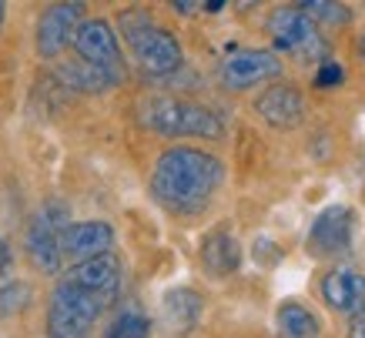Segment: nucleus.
Masks as SVG:
<instances>
[{"mask_svg": "<svg viewBox=\"0 0 365 338\" xmlns=\"http://www.w3.org/2000/svg\"><path fill=\"white\" fill-rule=\"evenodd\" d=\"M225 181V164L198 148H168L151 171V195L175 215H198Z\"/></svg>", "mask_w": 365, "mask_h": 338, "instance_id": "nucleus-1", "label": "nucleus"}, {"mask_svg": "<svg viewBox=\"0 0 365 338\" xmlns=\"http://www.w3.org/2000/svg\"><path fill=\"white\" fill-rule=\"evenodd\" d=\"M121 34L144 74L165 77V74H175L181 67V44H178V37L168 27L155 24V17L148 11H124Z\"/></svg>", "mask_w": 365, "mask_h": 338, "instance_id": "nucleus-2", "label": "nucleus"}, {"mask_svg": "<svg viewBox=\"0 0 365 338\" xmlns=\"http://www.w3.org/2000/svg\"><path fill=\"white\" fill-rule=\"evenodd\" d=\"M144 128L165 134V138H222V121L218 114L201 104L191 101H178V98H151L141 108Z\"/></svg>", "mask_w": 365, "mask_h": 338, "instance_id": "nucleus-3", "label": "nucleus"}, {"mask_svg": "<svg viewBox=\"0 0 365 338\" xmlns=\"http://www.w3.org/2000/svg\"><path fill=\"white\" fill-rule=\"evenodd\" d=\"M104 302L81 292L71 282H57L47 302V338H88L104 312Z\"/></svg>", "mask_w": 365, "mask_h": 338, "instance_id": "nucleus-4", "label": "nucleus"}, {"mask_svg": "<svg viewBox=\"0 0 365 338\" xmlns=\"http://www.w3.org/2000/svg\"><path fill=\"white\" fill-rule=\"evenodd\" d=\"M71 225V211L61 201H47L31 218L27 228V255L44 275H57L64 262V231Z\"/></svg>", "mask_w": 365, "mask_h": 338, "instance_id": "nucleus-5", "label": "nucleus"}, {"mask_svg": "<svg viewBox=\"0 0 365 338\" xmlns=\"http://www.w3.org/2000/svg\"><path fill=\"white\" fill-rule=\"evenodd\" d=\"M74 51L84 64L98 67L111 77L114 84L124 81V57H121V44H118V34L111 31V24L101 21V17H91V21H81L78 34H74Z\"/></svg>", "mask_w": 365, "mask_h": 338, "instance_id": "nucleus-6", "label": "nucleus"}, {"mask_svg": "<svg viewBox=\"0 0 365 338\" xmlns=\"http://www.w3.org/2000/svg\"><path fill=\"white\" fill-rule=\"evenodd\" d=\"M268 34H272V44L275 51H288V54L299 57H315L322 51V37L315 31V21L302 7H278L268 17Z\"/></svg>", "mask_w": 365, "mask_h": 338, "instance_id": "nucleus-7", "label": "nucleus"}, {"mask_svg": "<svg viewBox=\"0 0 365 338\" xmlns=\"http://www.w3.org/2000/svg\"><path fill=\"white\" fill-rule=\"evenodd\" d=\"M81 21H84V7L81 4H54L41 14L37 24V54L54 61L64 47L74 44V34H78Z\"/></svg>", "mask_w": 365, "mask_h": 338, "instance_id": "nucleus-8", "label": "nucleus"}, {"mask_svg": "<svg viewBox=\"0 0 365 338\" xmlns=\"http://www.w3.org/2000/svg\"><path fill=\"white\" fill-rule=\"evenodd\" d=\"M64 282H71L74 288L94 295V298H101L108 305V302H114V295L121 288V262H118V255L108 251V255H98V258L78 262L64 275Z\"/></svg>", "mask_w": 365, "mask_h": 338, "instance_id": "nucleus-9", "label": "nucleus"}, {"mask_svg": "<svg viewBox=\"0 0 365 338\" xmlns=\"http://www.w3.org/2000/svg\"><path fill=\"white\" fill-rule=\"evenodd\" d=\"M282 74V61L272 51H238L222 64V81L232 91H248Z\"/></svg>", "mask_w": 365, "mask_h": 338, "instance_id": "nucleus-10", "label": "nucleus"}, {"mask_svg": "<svg viewBox=\"0 0 365 338\" xmlns=\"http://www.w3.org/2000/svg\"><path fill=\"white\" fill-rule=\"evenodd\" d=\"M349 245H352V211L345 205L325 208L315 218V225H312V235H309L312 255L332 258V255L349 251Z\"/></svg>", "mask_w": 365, "mask_h": 338, "instance_id": "nucleus-11", "label": "nucleus"}, {"mask_svg": "<svg viewBox=\"0 0 365 338\" xmlns=\"http://www.w3.org/2000/svg\"><path fill=\"white\" fill-rule=\"evenodd\" d=\"M255 111H258V118L265 124L292 131V128H299L305 121V98L292 84H275V88H268L262 98L255 101Z\"/></svg>", "mask_w": 365, "mask_h": 338, "instance_id": "nucleus-12", "label": "nucleus"}, {"mask_svg": "<svg viewBox=\"0 0 365 338\" xmlns=\"http://www.w3.org/2000/svg\"><path fill=\"white\" fill-rule=\"evenodd\" d=\"M114 245V228L108 221H78V225H67L64 231V258H74L78 262H88V258H98V255H108Z\"/></svg>", "mask_w": 365, "mask_h": 338, "instance_id": "nucleus-13", "label": "nucleus"}, {"mask_svg": "<svg viewBox=\"0 0 365 338\" xmlns=\"http://www.w3.org/2000/svg\"><path fill=\"white\" fill-rule=\"evenodd\" d=\"M322 298H325V305L335 308V312H355V308H362L365 278L349 272V268H335V272H329L325 282H322Z\"/></svg>", "mask_w": 365, "mask_h": 338, "instance_id": "nucleus-14", "label": "nucleus"}, {"mask_svg": "<svg viewBox=\"0 0 365 338\" xmlns=\"http://www.w3.org/2000/svg\"><path fill=\"white\" fill-rule=\"evenodd\" d=\"M201 265L208 268L211 275H232L238 265H242V245L235 241L232 231H211V235H205V241H201Z\"/></svg>", "mask_w": 365, "mask_h": 338, "instance_id": "nucleus-15", "label": "nucleus"}, {"mask_svg": "<svg viewBox=\"0 0 365 338\" xmlns=\"http://www.w3.org/2000/svg\"><path fill=\"white\" fill-rule=\"evenodd\" d=\"M201 308H205V302H201V295L191 292V288H175V292L165 295V322L171 328H178V332H185V328L195 325L201 318Z\"/></svg>", "mask_w": 365, "mask_h": 338, "instance_id": "nucleus-16", "label": "nucleus"}, {"mask_svg": "<svg viewBox=\"0 0 365 338\" xmlns=\"http://www.w3.org/2000/svg\"><path fill=\"white\" fill-rule=\"evenodd\" d=\"M278 332L282 338H319V318L299 302H285L278 308Z\"/></svg>", "mask_w": 365, "mask_h": 338, "instance_id": "nucleus-17", "label": "nucleus"}, {"mask_svg": "<svg viewBox=\"0 0 365 338\" xmlns=\"http://www.w3.org/2000/svg\"><path fill=\"white\" fill-rule=\"evenodd\" d=\"M61 81H64L71 91H81V94H101V91L114 88L111 77L104 74V71H98V67L84 64V61L61 67Z\"/></svg>", "mask_w": 365, "mask_h": 338, "instance_id": "nucleus-18", "label": "nucleus"}, {"mask_svg": "<svg viewBox=\"0 0 365 338\" xmlns=\"http://www.w3.org/2000/svg\"><path fill=\"white\" fill-rule=\"evenodd\" d=\"M31 285L21 282V278H0V318L17 315L24 308L31 305Z\"/></svg>", "mask_w": 365, "mask_h": 338, "instance_id": "nucleus-19", "label": "nucleus"}, {"mask_svg": "<svg viewBox=\"0 0 365 338\" xmlns=\"http://www.w3.org/2000/svg\"><path fill=\"white\" fill-rule=\"evenodd\" d=\"M148 335H151V325H148L144 312H138V308H121V312L114 315V322L108 325V335L104 338H148Z\"/></svg>", "mask_w": 365, "mask_h": 338, "instance_id": "nucleus-20", "label": "nucleus"}, {"mask_svg": "<svg viewBox=\"0 0 365 338\" xmlns=\"http://www.w3.org/2000/svg\"><path fill=\"white\" fill-rule=\"evenodd\" d=\"M302 11L309 14H315L319 21H325V24H345L349 21V7H342V4H325V0H309Z\"/></svg>", "mask_w": 365, "mask_h": 338, "instance_id": "nucleus-21", "label": "nucleus"}, {"mask_svg": "<svg viewBox=\"0 0 365 338\" xmlns=\"http://www.w3.org/2000/svg\"><path fill=\"white\" fill-rule=\"evenodd\" d=\"M345 81V67L339 61H325L319 67V74H315V88H339Z\"/></svg>", "mask_w": 365, "mask_h": 338, "instance_id": "nucleus-22", "label": "nucleus"}, {"mask_svg": "<svg viewBox=\"0 0 365 338\" xmlns=\"http://www.w3.org/2000/svg\"><path fill=\"white\" fill-rule=\"evenodd\" d=\"M349 338H365V305L355 308L349 318Z\"/></svg>", "mask_w": 365, "mask_h": 338, "instance_id": "nucleus-23", "label": "nucleus"}, {"mask_svg": "<svg viewBox=\"0 0 365 338\" xmlns=\"http://www.w3.org/2000/svg\"><path fill=\"white\" fill-rule=\"evenodd\" d=\"M11 248H7V241H0V278H7V272H11Z\"/></svg>", "mask_w": 365, "mask_h": 338, "instance_id": "nucleus-24", "label": "nucleus"}, {"mask_svg": "<svg viewBox=\"0 0 365 338\" xmlns=\"http://www.w3.org/2000/svg\"><path fill=\"white\" fill-rule=\"evenodd\" d=\"M359 54H362V61H365V37H359Z\"/></svg>", "mask_w": 365, "mask_h": 338, "instance_id": "nucleus-25", "label": "nucleus"}, {"mask_svg": "<svg viewBox=\"0 0 365 338\" xmlns=\"http://www.w3.org/2000/svg\"><path fill=\"white\" fill-rule=\"evenodd\" d=\"M4 14H7V7H4V4H0V27H4Z\"/></svg>", "mask_w": 365, "mask_h": 338, "instance_id": "nucleus-26", "label": "nucleus"}]
</instances>
